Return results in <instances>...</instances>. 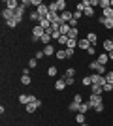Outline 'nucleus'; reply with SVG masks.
Masks as SVG:
<instances>
[{
  "mask_svg": "<svg viewBox=\"0 0 113 126\" xmlns=\"http://www.w3.org/2000/svg\"><path fill=\"white\" fill-rule=\"evenodd\" d=\"M89 68L92 70V74H100V75H106V74H108V68H106V66H102L98 60H92V62L89 64Z\"/></svg>",
  "mask_w": 113,
  "mask_h": 126,
  "instance_id": "obj_1",
  "label": "nucleus"
},
{
  "mask_svg": "<svg viewBox=\"0 0 113 126\" xmlns=\"http://www.w3.org/2000/svg\"><path fill=\"white\" fill-rule=\"evenodd\" d=\"M43 34H45V30H43L42 26H40V25H34V28H32V42H34V43L40 42Z\"/></svg>",
  "mask_w": 113,
  "mask_h": 126,
  "instance_id": "obj_2",
  "label": "nucleus"
},
{
  "mask_svg": "<svg viewBox=\"0 0 113 126\" xmlns=\"http://www.w3.org/2000/svg\"><path fill=\"white\" fill-rule=\"evenodd\" d=\"M91 79H92V85H100V87H104V85L108 83V81H106V77H104V75H100V74H92Z\"/></svg>",
  "mask_w": 113,
  "mask_h": 126,
  "instance_id": "obj_3",
  "label": "nucleus"
},
{
  "mask_svg": "<svg viewBox=\"0 0 113 126\" xmlns=\"http://www.w3.org/2000/svg\"><path fill=\"white\" fill-rule=\"evenodd\" d=\"M72 19H74V13H72L70 10H66V11H60V23L64 25V23H70Z\"/></svg>",
  "mask_w": 113,
  "mask_h": 126,
  "instance_id": "obj_4",
  "label": "nucleus"
},
{
  "mask_svg": "<svg viewBox=\"0 0 113 126\" xmlns=\"http://www.w3.org/2000/svg\"><path fill=\"white\" fill-rule=\"evenodd\" d=\"M87 102H89V105H91V109H92L96 104H100V102H102V94H91Z\"/></svg>",
  "mask_w": 113,
  "mask_h": 126,
  "instance_id": "obj_5",
  "label": "nucleus"
},
{
  "mask_svg": "<svg viewBox=\"0 0 113 126\" xmlns=\"http://www.w3.org/2000/svg\"><path fill=\"white\" fill-rule=\"evenodd\" d=\"M96 60L102 64V66H108V62H109V55H108V53H100V55H96Z\"/></svg>",
  "mask_w": 113,
  "mask_h": 126,
  "instance_id": "obj_6",
  "label": "nucleus"
},
{
  "mask_svg": "<svg viewBox=\"0 0 113 126\" xmlns=\"http://www.w3.org/2000/svg\"><path fill=\"white\" fill-rule=\"evenodd\" d=\"M4 6H6V8H8V10L15 11V10H17V8H19V6H21V4H19L17 0H6V2H4Z\"/></svg>",
  "mask_w": 113,
  "mask_h": 126,
  "instance_id": "obj_7",
  "label": "nucleus"
},
{
  "mask_svg": "<svg viewBox=\"0 0 113 126\" xmlns=\"http://www.w3.org/2000/svg\"><path fill=\"white\" fill-rule=\"evenodd\" d=\"M13 17H15V11L8 10V8L2 10V19H4V21H10V19H13Z\"/></svg>",
  "mask_w": 113,
  "mask_h": 126,
  "instance_id": "obj_8",
  "label": "nucleus"
},
{
  "mask_svg": "<svg viewBox=\"0 0 113 126\" xmlns=\"http://www.w3.org/2000/svg\"><path fill=\"white\" fill-rule=\"evenodd\" d=\"M77 45H79V49H83V51H87V49L91 47V43H89L87 38H79V40H77Z\"/></svg>",
  "mask_w": 113,
  "mask_h": 126,
  "instance_id": "obj_9",
  "label": "nucleus"
},
{
  "mask_svg": "<svg viewBox=\"0 0 113 126\" xmlns=\"http://www.w3.org/2000/svg\"><path fill=\"white\" fill-rule=\"evenodd\" d=\"M102 45H104V51L108 53V55H109V53L113 51V42H111V38H108V40H104V43H102Z\"/></svg>",
  "mask_w": 113,
  "mask_h": 126,
  "instance_id": "obj_10",
  "label": "nucleus"
},
{
  "mask_svg": "<svg viewBox=\"0 0 113 126\" xmlns=\"http://www.w3.org/2000/svg\"><path fill=\"white\" fill-rule=\"evenodd\" d=\"M87 40H89V43H91V45H94V47H96V42H98V36H96V32H89V34H87Z\"/></svg>",
  "mask_w": 113,
  "mask_h": 126,
  "instance_id": "obj_11",
  "label": "nucleus"
},
{
  "mask_svg": "<svg viewBox=\"0 0 113 126\" xmlns=\"http://www.w3.org/2000/svg\"><path fill=\"white\" fill-rule=\"evenodd\" d=\"M70 30H72V26L68 25V23H64V25H60V28H59L60 36H68V34H70Z\"/></svg>",
  "mask_w": 113,
  "mask_h": 126,
  "instance_id": "obj_12",
  "label": "nucleus"
},
{
  "mask_svg": "<svg viewBox=\"0 0 113 126\" xmlns=\"http://www.w3.org/2000/svg\"><path fill=\"white\" fill-rule=\"evenodd\" d=\"M38 25L42 26L43 30H49V28H51V21H49L47 17H42V19H40V23H38Z\"/></svg>",
  "mask_w": 113,
  "mask_h": 126,
  "instance_id": "obj_13",
  "label": "nucleus"
},
{
  "mask_svg": "<svg viewBox=\"0 0 113 126\" xmlns=\"http://www.w3.org/2000/svg\"><path fill=\"white\" fill-rule=\"evenodd\" d=\"M36 11H38V13H40L42 17H47V15H49V6H47V4H42Z\"/></svg>",
  "mask_w": 113,
  "mask_h": 126,
  "instance_id": "obj_14",
  "label": "nucleus"
},
{
  "mask_svg": "<svg viewBox=\"0 0 113 126\" xmlns=\"http://www.w3.org/2000/svg\"><path fill=\"white\" fill-rule=\"evenodd\" d=\"M57 10H59V13L60 11H66L68 10V2L66 0H57Z\"/></svg>",
  "mask_w": 113,
  "mask_h": 126,
  "instance_id": "obj_15",
  "label": "nucleus"
},
{
  "mask_svg": "<svg viewBox=\"0 0 113 126\" xmlns=\"http://www.w3.org/2000/svg\"><path fill=\"white\" fill-rule=\"evenodd\" d=\"M66 87H68V85H66V81L62 77H60L59 81H55V89H57V90H64Z\"/></svg>",
  "mask_w": 113,
  "mask_h": 126,
  "instance_id": "obj_16",
  "label": "nucleus"
},
{
  "mask_svg": "<svg viewBox=\"0 0 113 126\" xmlns=\"http://www.w3.org/2000/svg\"><path fill=\"white\" fill-rule=\"evenodd\" d=\"M23 15H25V8H23V6H19V8L15 10V19L21 23V21H23Z\"/></svg>",
  "mask_w": 113,
  "mask_h": 126,
  "instance_id": "obj_17",
  "label": "nucleus"
},
{
  "mask_svg": "<svg viewBox=\"0 0 113 126\" xmlns=\"http://www.w3.org/2000/svg\"><path fill=\"white\" fill-rule=\"evenodd\" d=\"M28 17H30V21H34V25H38V23H40V19H42V15H40L36 10L30 11V15H28Z\"/></svg>",
  "mask_w": 113,
  "mask_h": 126,
  "instance_id": "obj_18",
  "label": "nucleus"
},
{
  "mask_svg": "<svg viewBox=\"0 0 113 126\" xmlns=\"http://www.w3.org/2000/svg\"><path fill=\"white\" fill-rule=\"evenodd\" d=\"M43 53H45V57H51V55H57V51H55L53 45H45V47L42 49Z\"/></svg>",
  "mask_w": 113,
  "mask_h": 126,
  "instance_id": "obj_19",
  "label": "nucleus"
},
{
  "mask_svg": "<svg viewBox=\"0 0 113 126\" xmlns=\"http://www.w3.org/2000/svg\"><path fill=\"white\" fill-rule=\"evenodd\" d=\"M19 104H23V105L30 104V94H19Z\"/></svg>",
  "mask_w": 113,
  "mask_h": 126,
  "instance_id": "obj_20",
  "label": "nucleus"
},
{
  "mask_svg": "<svg viewBox=\"0 0 113 126\" xmlns=\"http://www.w3.org/2000/svg\"><path fill=\"white\" fill-rule=\"evenodd\" d=\"M68 38H70V40H79V28H72Z\"/></svg>",
  "mask_w": 113,
  "mask_h": 126,
  "instance_id": "obj_21",
  "label": "nucleus"
},
{
  "mask_svg": "<svg viewBox=\"0 0 113 126\" xmlns=\"http://www.w3.org/2000/svg\"><path fill=\"white\" fill-rule=\"evenodd\" d=\"M91 90H92V94H104V89L100 85H91Z\"/></svg>",
  "mask_w": 113,
  "mask_h": 126,
  "instance_id": "obj_22",
  "label": "nucleus"
},
{
  "mask_svg": "<svg viewBox=\"0 0 113 126\" xmlns=\"http://www.w3.org/2000/svg\"><path fill=\"white\" fill-rule=\"evenodd\" d=\"M62 77H64V79L75 77V70H74V68H68V70H66V72H64V75H62Z\"/></svg>",
  "mask_w": 113,
  "mask_h": 126,
  "instance_id": "obj_23",
  "label": "nucleus"
},
{
  "mask_svg": "<svg viewBox=\"0 0 113 126\" xmlns=\"http://www.w3.org/2000/svg\"><path fill=\"white\" fill-rule=\"evenodd\" d=\"M87 111H91V105H89V102H83L79 105V113H87Z\"/></svg>",
  "mask_w": 113,
  "mask_h": 126,
  "instance_id": "obj_24",
  "label": "nucleus"
},
{
  "mask_svg": "<svg viewBox=\"0 0 113 126\" xmlns=\"http://www.w3.org/2000/svg\"><path fill=\"white\" fill-rule=\"evenodd\" d=\"M75 122H77V124L87 122V121H85V113H77V115H75Z\"/></svg>",
  "mask_w": 113,
  "mask_h": 126,
  "instance_id": "obj_25",
  "label": "nucleus"
},
{
  "mask_svg": "<svg viewBox=\"0 0 113 126\" xmlns=\"http://www.w3.org/2000/svg\"><path fill=\"white\" fill-rule=\"evenodd\" d=\"M32 83V79H30V75H23L21 77V85H25V87H28V85Z\"/></svg>",
  "mask_w": 113,
  "mask_h": 126,
  "instance_id": "obj_26",
  "label": "nucleus"
},
{
  "mask_svg": "<svg viewBox=\"0 0 113 126\" xmlns=\"http://www.w3.org/2000/svg\"><path fill=\"white\" fill-rule=\"evenodd\" d=\"M30 104H34L36 107H40V105H42V100H40V98H36L34 94H30Z\"/></svg>",
  "mask_w": 113,
  "mask_h": 126,
  "instance_id": "obj_27",
  "label": "nucleus"
},
{
  "mask_svg": "<svg viewBox=\"0 0 113 126\" xmlns=\"http://www.w3.org/2000/svg\"><path fill=\"white\" fill-rule=\"evenodd\" d=\"M81 83L85 85V87H91V85H92V79H91V75H85V77L81 79Z\"/></svg>",
  "mask_w": 113,
  "mask_h": 126,
  "instance_id": "obj_28",
  "label": "nucleus"
},
{
  "mask_svg": "<svg viewBox=\"0 0 113 126\" xmlns=\"http://www.w3.org/2000/svg\"><path fill=\"white\" fill-rule=\"evenodd\" d=\"M83 15H85V17H92V15H94V8H91V6H89V8H85Z\"/></svg>",
  "mask_w": 113,
  "mask_h": 126,
  "instance_id": "obj_29",
  "label": "nucleus"
},
{
  "mask_svg": "<svg viewBox=\"0 0 113 126\" xmlns=\"http://www.w3.org/2000/svg\"><path fill=\"white\" fill-rule=\"evenodd\" d=\"M55 57L59 58V60H64V58H68V57H66V51H64V49H60V51H57V55H55Z\"/></svg>",
  "mask_w": 113,
  "mask_h": 126,
  "instance_id": "obj_30",
  "label": "nucleus"
},
{
  "mask_svg": "<svg viewBox=\"0 0 113 126\" xmlns=\"http://www.w3.org/2000/svg\"><path fill=\"white\" fill-rule=\"evenodd\" d=\"M47 75L49 77H55V75H57V66H49L47 68Z\"/></svg>",
  "mask_w": 113,
  "mask_h": 126,
  "instance_id": "obj_31",
  "label": "nucleus"
},
{
  "mask_svg": "<svg viewBox=\"0 0 113 126\" xmlns=\"http://www.w3.org/2000/svg\"><path fill=\"white\" fill-rule=\"evenodd\" d=\"M6 25L10 26V28H15V26H17V25H19V21H17L15 17H13V19H10V21H6Z\"/></svg>",
  "mask_w": 113,
  "mask_h": 126,
  "instance_id": "obj_32",
  "label": "nucleus"
},
{
  "mask_svg": "<svg viewBox=\"0 0 113 126\" xmlns=\"http://www.w3.org/2000/svg\"><path fill=\"white\" fill-rule=\"evenodd\" d=\"M104 77H106V81L111 85V83H113V70H108V74L104 75Z\"/></svg>",
  "mask_w": 113,
  "mask_h": 126,
  "instance_id": "obj_33",
  "label": "nucleus"
},
{
  "mask_svg": "<svg viewBox=\"0 0 113 126\" xmlns=\"http://www.w3.org/2000/svg\"><path fill=\"white\" fill-rule=\"evenodd\" d=\"M92 109H94V113H102V111H104V102H100V104H96V105H94V107H92Z\"/></svg>",
  "mask_w": 113,
  "mask_h": 126,
  "instance_id": "obj_34",
  "label": "nucleus"
},
{
  "mask_svg": "<svg viewBox=\"0 0 113 126\" xmlns=\"http://www.w3.org/2000/svg\"><path fill=\"white\" fill-rule=\"evenodd\" d=\"M77 47V40H68V45H66V49H75Z\"/></svg>",
  "mask_w": 113,
  "mask_h": 126,
  "instance_id": "obj_35",
  "label": "nucleus"
},
{
  "mask_svg": "<svg viewBox=\"0 0 113 126\" xmlns=\"http://www.w3.org/2000/svg\"><path fill=\"white\" fill-rule=\"evenodd\" d=\"M100 8H102V10H106V8H111V2H109V0H100Z\"/></svg>",
  "mask_w": 113,
  "mask_h": 126,
  "instance_id": "obj_36",
  "label": "nucleus"
},
{
  "mask_svg": "<svg viewBox=\"0 0 113 126\" xmlns=\"http://www.w3.org/2000/svg\"><path fill=\"white\" fill-rule=\"evenodd\" d=\"M68 40H70V38H68V36H60L59 40H57V42H59L60 45H68Z\"/></svg>",
  "mask_w": 113,
  "mask_h": 126,
  "instance_id": "obj_37",
  "label": "nucleus"
},
{
  "mask_svg": "<svg viewBox=\"0 0 113 126\" xmlns=\"http://www.w3.org/2000/svg\"><path fill=\"white\" fill-rule=\"evenodd\" d=\"M79 105H81V104H75V102H72V104L68 105V109H70V111H79Z\"/></svg>",
  "mask_w": 113,
  "mask_h": 126,
  "instance_id": "obj_38",
  "label": "nucleus"
},
{
  "mask_svg": "<svg viewBox=\"0 0 113 126\" xmlns=\"http://www.w3.org/2000/svg\"><path fill=\"white\" fill-rule=\"evenodd\" d=\"M85 53H87V55H91V57H94V55H96V47H94V45H91Z\"/></svg>",
  "mask_w": 113,
  "mask_h": 126,
  "instance_id": "obj_39",
  "label": "nucleus"
},
{
  "mask_svg": "<svg viewBox=\"0 0 113 126\" xmlns=\"http://www.w3.org/2000/svg\"><path fill=\"white\" fill-rule=\"evenodd\" d=\"M36 66H38V60L36 58H30V60H28V68L32 70V68H36Z\"/></svg>",
  "mask_w": 113,
  "mask_h": 126,
  "instance_id": "obj_40",
  "label": "nucleus"
},
{
  "mask_svg": "<svg viewBox=\"0 0 113 126\" xmlns=\"http://www.w3.org/2000/svg\"><path fill=\"white\" fill-rule=\"evenodd\" d=\"M42 4H43L42 0H30V6H34L36 10H38V8H40V6H42Z\"/></svg>",
  "mask_w": 113,
  "mask_h": 126,
  "instance_id": "obj_41",
  "label": "nucleus"
},
{
  "mask_svg": "<svg viewBox=\"0 0 113 126\" xmlns=\"http://www.w3.org/2000/svg\"><path fill=\"white\" fill-rule=\"evenodd\" d=\"M74 102L75 104H83V96L81 94H74Z\"/></svg>",
  "mask_w": 113,
  "mask_h": 126,
  "instance_id": "obj_42",
  "label": "nucleus"
},
{
  "mask_svg": "<svg viewBox=\"0 0 113 126\" xmlns=\"http://www.w3.org/2000/svg\"><path fill=\"white\" fill-rule=\"evenodd\" d=\"M104 26H106V28H113V19H106V21H104Z\"/></svg>",
  "mask_w": 113,
  "mask_h": 126,
  "instance_id": "obj_43",
  "label": "nucleus"
},
{
  "mask_svg": "<svg viewBox=\"0 0 113 126\" xmlns=\"http://www.w3.org/2000/svg\"><path fill=\"white\" fill-rule=\"evenodd\" d=\"M49 11H53V13H57V2H51V4H49Z\"/></svg>",
  "mask_w": 113,
  "mask_h": 126,
  "instance_id": "obj_44",
  "label": "nucleus"
},
{
  "mask_svg": "<svg viewBox=\"0 0 113 126\" xmlns=\"http://www.w3.org/2000/svg\"><path fill=\"white\" fill-rule=\"evenodd\" d=\"M43 57H45V53H43V51H36V55H34L36 60H40V58H43Z\"/></svg>",
  "mask_w": 113,
  "mask_h": 126,
  "instance_id": "obj_45",
  "label": "nucleus"
},
{
  "mask_svg": "<svg viewBox=\"0 0 113 126\" xmlns=\"http://www.w3.org/2000/svg\"><path fill=\"white\" fill-rule=\"evenodd\" d=\"M64 79V77H62ZM66 81V85H68V87H72V85H75V77H70V79H64Z\"/></svg>",
  "mask_w": 113,
  "mask_h": 126,
  "instance_id": "obj_46",
  "label": "nucleus"
},
{
  "mask_svg": "<svg viewBox=\"0 0 113 126\" xmlns=\"http://www.w3.org/2000/svg\"><path fill=\"white\" fill-rule=\"evenodd\" d=\"M81 15H83L81 11H74V21H79V19H81Z\"/></svg>",
  "mask_w": 113,
  "mask_h": 126,
  "instance_id": "obj_47",
  "label": "nucleus"
},
{
  "mask_svg": "<svg viewBox=\"0 0 113 126\" xmlns=\"http://www.w3.org/2000/svg\"><path fill=\"white\" fill-rule=\"evenodd\" d=\"M74 53H75V49H66V57L72 58V57H74Z\"/></svg>",
  "mask_w": 113,
  "mask_h": 126,
  "instance_id": "obj_48",
  "label": "nucleus"
},
{
  "mask_svg": "<svg viewBox=\"0 0 113 126\" xmlns=\"http://www.w3.org/2000/svg\"><path fill=\"white\" fill-rule=\"evenodd\" d=\"M102 89H104V92H111V85H109V83H106V85L102 87Z\"/></svg>",
  "mask_w": 113,
  "mask_h": 126,
  "instance_id": "obj_49",
  "label": "nucleus"
},
{
  "mask_svg": "<svg viewBox=\"0 0 113 126\" xmlns=\"http://www.w3.org/2000/svg\"><path fill=\"white\" fill-rule=\"evenodd\" d=\"M96 6H100V0H91V8H96Z\"/></svg>",
  "mask_w": 113,
  "mask_h": 126,
  "instance_id": "obj_50",
  "label": "nucleus"
},
{
  "mask_svg": "<svg viewBox=\"0 0 113 126\" xmlns=\"http://www.w3.org/2000/svg\"><path fill=\"white\" fill-rule=\"evenodd\" d=\"M109 60H111V62H113V51L109 53Z\"/></svg>",
  "mask_w": 113,
  "mask_h": 126,
  "instance_id": "obj_51",
  "label": "nucleus"
},
{
  "mask_svg": "<svg viewBox=\"0 0 113 126\" xmlns=\"http://www.w3.org/2000/svg\"><path fill=\"white\" fill-rule=\"evenodd\" d=\"M79 126H89V122H83V124H79Z\"/></svg>",
  "mask_w": 113,
  "mask_h": 126,
  "instance_id": "obj_52",
  "label": "nucleus"
},
{
  "mask_svg": "<svg viewBox=\"0 0 113 126\" xmlns=\"http://www.w3.org/2000/svg\"><path fill=\"white\" fill-rule=\"evenodd\" d=\"M111 8H113V0H111Z\"/></svg>",
  "mask_w": 113,
  "mask_h": 126,
  "instance_id": "obj_53",
  "label": "nucleus"
},
{
  "mask_svg": "<svg viewBox=\"0 0 113 126\" xmlns=\"http://www.w3.org/2000/svg\"><path fill=\"white\" fill-rule=\"evenodd\" d=\"M111 90H113V83H111Z\"/></svg>",
  "mask_w": 113,
  "mask_h": 126,
  "instance_id": "obj_54",
  "label": "nucleus"
},
{
  "mask_svg": "<svg viewBox=\"0 0 113 126\" xmlns=\"http://www.w3.org/2000/svg\"><path fill=\"white\" fill-rule=\"evenodd\" d=\"M111 42H113V36H111Z\"/></svg>",
  "mask_w": 113,
  "mask_h": 126,
  "instance_id": "obj_55",
  "label": "nucleus"
}]
</instances>
